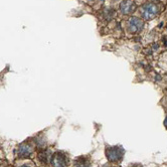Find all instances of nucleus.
Here are the masks:
<instances>
[{
  "instance_id": "nucleus-3",
  "label": "nucleus",
  "mask_w": 167,
  "mask_h": 167,
  "mask_svg": "<svg viewBox=\"0 0 167 167\" xmlns=\"http://www.w3.org/2000/svg\"><path fill=\"white\" fill-rule=\"evenodd\" d=\"M52 166L54 167H67L69 165V159L66 154L62 152H56L52 156L50 159Z\"/></svg>"
},
{
  "instance_id": "nucleus-1",
  "label": "nucleus",
  "mask_w": 167,
  "mask_h": 167,
  "mask_svg": "<svg viewBox=\"0 0 167 167\" xmlns=\"http://www.w3.org/2000/svg\"><path fill=\"white\" fill-rule=\"evenodd\" d=\"M124 150L121 147H109L106 149V156L111 162H118L122 159Z\"/></svg>"
},
{
  "instance_id": "nucleus-7",
  "label": "nucleus",
  "mask_w": 167,
  "mask_h": 167,
  "mask_svg": "<svg viewBox=\"0 0 167 167\" xmlns=\"http://www.w3.org/2000/svg\"><path fill=\"white\" fill-rule=\"evenodd\" d=\"M75 165L77 167H90L91 166V162L88 157L85 156H81V157L77 158L75 160Z\"/></svg>"
},
{
  "instance_id": "nucleus-10",
  "label": "nucleus",
  "mask_w": 167,
  "mask_h": 167,
  "mask_svg": "<svg viewBox=\"0 0 167 167\" xmlns=\"http://www.w3.org/2000/svg\"><path fill=\"white\" fill-rule=\"evenodd\" d=\"M2 166V164H1V162H0V167H1Z\"/></svg>"
},
{
  "instance_id": "nucleus-2",
  "label": "nucleus",
  "mask_w": 167,
  "mask_h": 167,
  "mask_svg": "<svg viewBox=\"0 0 167 167\" xmlns=\"http://www.w3.org/2000/svg\"><path fill=\"white\" fill-rule=\"evenodd\" d=\"M158 13V8L153 3H146L142 6V16L144 19L151 20Z\"/></svg>"
},
{
  "instance_id": "nucleus-5",
  "label": "nucleus",
  "mask_w": 167,
  "mask_h": 167,
  "mask_svg": "<svg viewBox=\"0 0 167 167\" xmlns=\"http://www.w3.org/2000/svg\"><path fill=\"white\" fill-rule=\"evenodd\" d=\"M128 27H129L130 32L132 33H135V32H138L139 30L142 29L143 27V21L142 19L138 17H131L128 21Z\"/></svg>"
},
{
  "instance_id": "nucleus-6",
  "label": "nucleus",
  "mask_w": 167,
  "mask_h": 167,
  "mask_svg": "<svg viewBox=\"0 0 167 167\" xmlns=\"http://www.w3.org/2000/svg\"><path fill=\"white\" fill-rule=\"evenodd\" d=\"M32 150L30 145L26 143H22L21 145L18 147V156L20 157H28L31 154Z\"/></svg>"
},
{
  "instance_id": "nucleus-4",
  "label": "nucleus",
  "mask_w": 167,
  "mask_h": 167,
  "mask_svg": "<svg viewBox=\"0 0 167 167\" xmlns=\"http://www.w3.org/2000/svg\"><path fill=\"white\" fill-rule=\"evenodd\" d=\"M136 9H137V5L134 2V0H124L120 4V10L125 15L133 13L136 11Z\"/></svg>"
},
{
  "instance_id": "nucleus-9",
  "label": "nucleus",
  "mask_w": 167,
  "mask_h": 167,
  "mask_svg": "<svg viewBox=\"0 0 167 167\" xmlns=\"http://www.w3.org/2000/svg\"><path fill=\"white\" fill-rule=\"evenodd\" d=\"M20 167H30L29 165H26V164H24V165H22V166H20Z\"/></svg>"
},
{
  "instance_id": "nucleus-8",
  "label": "nucleus",
  "mask_w": 167,
  "mask_h": 167,
  "mask_svg": "<svg viewBox=\"0 0 167 167\" xmlns=\"http://www.w3.org/2000/svg\"><path fill=\"white\" fill-rule=\"evenodd\" d=\"M132 167H142L141 165H139V164H136V165H133Z\"/></svg>"
}]
</instances>
